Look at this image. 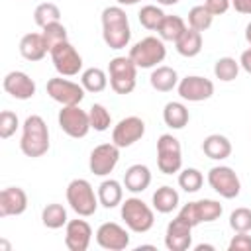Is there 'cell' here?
<instances>
[{"instance_id":"30","label":"cell","mask_w":251,"mask_h":251,"mask_svg":"<svg viewBox=\"0 0 251 251\" xmlns=\"http://www.w3.org/2000/svg\"><path fill=\"white\" fill-rule=\"evenodd\" d=\"M67 222H69V218H67V210L63 204L51 202L41 210V224L47 229H59V227L67 226Z\"/></svg>"},{"instance_id":"18","label":"cell","mask_w":251,"mask_h":251,"mask_svg":"<svg viewBox=\"0 0 251 251\" xmlns=\"http://www.w3.org/2000/svg\"><path fill=\"white\" fill-rule=\"evenodd\" d=\"M4 90L16 100H29L35 96V80L24 71H10L2 80Z\"/></svg>"},{"instance_id":"14","label":"cell","mask_w":251,"mask_h":251,"mask_svg":"<svg viewBox=\"0 0 251 251\" xmlns=\"http://www.w3.org/2000/svg\"><path fill=\"white\" fill-rule=\"evenodd\" d=\"M178 96L188 102H204L214 94V82L200 75H188L178 80Z\"/></svg>"},{"instance_id":"29","label":"cell","mask_w":251,"mask_h":251,"mask_svg":"<svg viewBox=\"0 0 251 251\" xmlns=\"http://www.w3.org/2000/svg\"><path fill=\"white\" fill-rule=\"evenodd\" d=\"M186 27L188 25H186V22L180 16H165L161 25H159V29H157V33H159V37L163 41H173L175 43L184 33Z\"/></svg>"},{"instance_id":"40","label":"cell","mask_w":251,"mask_h":251,"mask_svg":"<svg viewBox=\"0 0 251 251\" xmlns=\"http://www.w3.org/2000/svg\"><path fill=\"white\" fill-rule=\"evenodd\" d=\"M20 127V120L12 110H2L0 112V137L8 139L16 133V129Z\"/></svg>"},{"instance_id":"32","label":"cell","mask_w":251,"mask_h":251,"mask_svg":"<svg viewBox=\"0 0 251 251\" xmlns=\"http://www.w3.org/2000/svg\"><path fill=\"white\" fill-rule=\"evenodd\" d=\"M239 61H235L233 57H220L216 63H214V75L216 78H220L222 82H231L237 78L239 75Z\"/></svg>"},{"instance_id":"26","label":"cell","mask_w":251,"mask_h":251,"mask_svg":"<svg viewBox=\"0 0 251 251\" xmlns=\"http://www.w3.org/2000/svg\"><path fill=\"white\" fill-rule=\"evenodd\" d=\"M178 75L173 67H167V65H159L153 69L151 76H149V82L151 86L157 90V92H171L173 88L178 86Z\"/></svg>"},{"instance_id":"24","label":"cell","mask_w":251,"mask_h":251,"mask_svg":"<svg viewBox=\"0 0 251 251\" xmlns=\"http://www.w3.org/2000/svg\"><path fill=\"white\" fill-rule=\"evenodd\" d=\"M202 151L212 161H224L231 155V141L222 133H210L202 141Z\"/></svg>"},{"instance_id":"11","label":"cell","mask_w":251,"mask_h":251,"mask_svg":"<svg viewBox=\"0 0 251 251\" xmlns=\"http://www.w3.org/2000/svg\"><path fill=\"white\" fill-rule=\"evenodd\" d=\"M49 55H51V63L55 71L61 76H76L82 71V57L71 41H63L55 45L49 51Z\"/></svg>"},{"instance_id":"12","label":"cell","mask_w":251,"mask_h":251,"mask_svg":"<svg viewBox=\"0 0 251 251\" xmlns=\"http://www.w3.org/2000/svg\"><path fill=\"white\" fill-rule=\"evenodd\" d=\"M45 90L51 96V100L59 102L61 106H76V104H80L84 100V92H86L82 84L73 82L69 78H63L61 75L55 76V78H49Z\"/></svg>"},{"instance_id":"19","label":"cell","mask_w":251,"mask_h":251,"mask_svg":"<svg viewBox=\"0 0 251 251\" xmlns=\"http://www.w3.org/2000/svg\"><path fill=\"white\" fill-rule=\"evenodd\" d=\"M92 241V227L86 220H69L65 226V245L69 251H86Z\"/></svg>"},{"instance_id":"23","label":"cell","mask_w":251,"mask_h":251,"mask_svg":"<svg viewBox=\"0 0 251 251\" xmlns=\"http://www.w3.org/2000/svg\"><path fill=\"white\" fill-rule=\"evenodd\" d=\"M124 188L126 186L120 180H116V178H104L100 182L98 190H96L98 192L100 206H104L108 210H112L116 206H122V202H124Z\"/></svg>"},{"instance_id":"15","label":"cell","mask_w":251,"mask_h":251,"mask_svg":"<svg viewBox=\"0 0 251 251\" xmlns=\"http://www.w3.org/2000/svg\"><path fill=\"white\" fill-rule=\"evenodd\" d=\"M145 135V122L137 116H127L122 118L114 129H112V141L124 149V147H131L135 141H139Z\"/></svg>"},{"instance_id":"3","label":"cell","mask_w":251,"mask_h":251,"mask_svg":"<svg viewBox=\"0 0 251 251\" xmlns=\"http://www.w3.org/2000/svg\"><path fill=\"white\" fill-rule=\"evenodd\" d=\"M67 202H69L71 210L80 218H88V216L96 214V210L100 206L98 192H94L92 184L86 178H73L67 184Z\"/></svg>"},{"instance_id":"44","label":"cell","mask_w":251,"mask_h":251,"mask_svg":"<svg viewBox=\"0 0 251 251\" xmlns=\"http://www.w3.org/2000/svg\"><path fill=\"white\" fill-rule=\"evenodd\" d=\"M239 65H241V69H243L247 75H251V47H247V49L241 53Z\"/></svg>"},{"instance_id":"10","label":"cell","mask_w":251,"mask_h":251,"mask_svg":"<svg viewBox=\"0 0 251 251\" xmlns=\"http://www.w3.org/2000/svg\"><path fill=\"white\" fill-rule=\"evenodd\" d=\"M57 122H59V127L73 139H80L92 129L88 112L82 110L80 104H76V106H61Z\"/></svg>"},{"instance_id":"4","label":"cell","mask_w":251,"mask_h":251,"mask_svg":"<svg viewBox=\"0 0 251 251\" xmlns=\"http://www.w3.org/2000/svg\"><path fill=\"white\" fill-rule=\"evenodd\" d=\"M120 216L126 224V227L133 233H147L155 224V214L149 204H145L141 198L131 196L122 202Z\"/></svg>"},{"instance_id":"43","label":"cell","mask_w":251,"mask_h":251,"mask_svg":"<svg viewBox=\"0 0 251 251\" xmlns=\"http://www.w3.org/2000/svg\"><path fill=\"white\" fill-rule=\"evenodd\" d=\"M231 6L235 8V12L251 16V0H231Z\"/></svg>"},{"instance_id":"42","label":"cell","mask_w":251,"mask_h":251,"mask_svg":"<svg viewBox=\"0 0 251 251\" xmlns=\"http://www.w3.org/2000/svg\"><path fill=\"white\" fill-rule=\"evenodd\" d=\"M204 6H206L214 16H222V14H226V12L229 10L231 0H206Z\"/></svg>"},{"instance_id":"46","label":"cell","mask_w":251,"mask_h":251,"mask_svg":"<svg viewBox=\"0 0 251 251\" xmlns=\"http://www.w3.org/2000/svg\"><path fill=\"white\" fill-rule=\"evenodd\" d=\"M180 0H157V4H161V6H175V4H178Z\"/></svg>"},{"instance_id":"28","label":"cell","mask_w":251,"mask_h":251,"mask_svg":"<svg viewBox=\"0 0 251 251\" xmlns=\"http://www.w3.org/2000/svg\"><path fill=\"white\" fill-rule=\"evenodd\" d=\"M190 120L188 108L182 102H167L163 108V122L171 129H182Z\"/></svg>"},{"instance_id":"33","label":"cell","mask_w":251,"mask_h":251,"mask_svg":"<svg viewBox=\"0 0 251 251\" xmlns=\"http://www.w3.org/2000/svg\"><path fill=\"white\" fill-rule=\"evenodd\" d=\"M214 22V14L204 6V4H198V6H192L188 10V27L196 29V31H206Z\"/></svg>"},{"instance_id":"25","label":"cell","mask_w":251,"mask_h":251,"mask_svg":"<svg viewBox=\"0 0 251 251\" xmlns=\"http://www.w3.org/2000/svg\"><path fill=\"white\" fill-rule=\"evenodd\" d=\"M178 202H180V196L178 192L169 186V184H163L159 186L153 196H151V204H153V210H157L159 214H171L173 210L178 208Z\"/></svg>"},{"instance_id":"9","label":"cell","mask_w":251,"mask_h":251,"mask_svg":"<svg viewBox=\"0 0 251 251\" xmlns=\"http://www.w3.org/2000/svg\"><path fill=\"white\" fill-rule=\"evenodd\" d=\"M224 208L218 200H212V198H202V200H194V202H188L184 204L180 210H178V216L184 218L192 227H196L198 224H210V222H216L220 216H222Z\"/></svg>"},{"instance_id":"5","label":"cell","mask_w":251,"mask_h":251,"mask_svg":"<svg viewBox=\"0 0 251 251\" xmlns=\"http://www.w3.org/2000/svg\"><path fill=\"white\" fill-rule=\"evenodd\" d=\"M127 57L137 65V69H155V67H159V63L165 61L167 47H165V41L161 37L149 35V37L139 39L129 49Z\"/></svg>"},{"instance_id":"27","label":"cell","mask_w":251,"mask_h":251,"mask_svg":"<svg viewBox=\"0 0 251 251\" xmlns=\"http://www.w3.org/2000/svg\"><path fill=\"white\" fill-rule=\"evenodd\" d=\"M175 47L178 55L182 57H196L202 51V31H196L192 27H186L184 33L175 41Z\"/></svg>"},{"instance_id":"21","label":"cell","mask_w":251,"mask_h":251,"mask_svg":"<svg viewBox=\"0 0 251 251\" xmlns=\"http://www.w3.org/2000/svg\"><path fill=\"white\" fill-rule=\"evenodd\" d=\"M149 184H151V171H149L147 165L135 163V165L126 169V173H124V186H126L127 192L139 194V192L147 190Z\"/></svg>"},{"instance_id":"34","label":"cell","mask_w":251,"mask_h":251,"mask_svg":"<svg viewBox=\"0 0 251 251\" xmlns=\"http://www.w3.org/2000/svg\"><path fill=\"white\" fill-rule=\"evenodd\" d=\"M33 22L39 27H45L49 24L61 22V10H59V6L53 4V2H43V4L35 6V10H33Z\"/></svg>"},{"instance_id":"6","label":"cell","mask_w":251,"mask_h":251,"mask_svg":"<svg viewBox=\"0 0 251 251\" xmlns=\"http://www.w3.org/2000/svg\"><path fill=\"white\" fill-rule=\"evenodd\" d=\"M110 86L116 94H129L137 84V65L129 57H114L108 65Z\"/></svg>"},{"instance_id":"1","label":"cell","mask_w":251,"mask_h":251,"mask_svg":"<svg viewBox=\"0 0 251 251\" xmlns=\"http://www.w3.org/2000/svg\"><path fill=\"white\" fill-rule=\"evenodd\" d=\"M102 39L110 49H124L131 41V27L122 6H108L102 10Z\"/></svg>"},{"instance_id":"41","label":"cell","mask_w":251,"mask_h":251,"mask_svg":"<svg viewBox=\"0 0 251 251\" xmlns=\"http://www.w3.org/2000/svg\"><path fill=\"white\" fill-rule=\"evenodd\" d=\"M227 249L229 251H251V235H249V231H235V235L231 237Z\"/></svg>"},{"instance_id":"7","label":"cell","mask_w":251,"mask_h":251,"mask_svg":"<svg viewBox=\"0 0 251 251\" xmlns=\"http://www.w3.org/2000/svg\"><path fill=\"white\" fill-rule=\"evenodd\" d=\"M157 167L163 175H175L182 169V147L173 133H163L157 139Z\"/></svg>"},{"instance_id":"36","label":"cell","mask_w":251,"mask_h":251,"mask_svg":"<svg viewBox=\"0 0 251 251\" xmlns=\"http://www.w3.org/2000/svg\"><path fill=\"white\" fill-rule=\"evenodd\" d=\"M165 16H167V14H165L159 6H155V4H147V6H143V8L139 10V14H137L139 24H141L145 29H149V31H157Z\"/></svg>"},{"instance_id":"8","label":"cell","mask_w":251,"mask_h":251,"mask_svg":"<svg viewBox=\"0 0 251 251\" xmlns=\"http://www.w3.org/2000/svg\"><path fill=\"white\" fill-rule=\"evenodd\" d=\"M206 178H208L210 188L216 194H220L222 198H226V200H233L241 192V180H239L237 173L231 167H227V165L212 167L208 171V176Z\"/></svg>"},{"instance_id":"37","label":"cell","mask_w":251,"mask_h":251,"mask_svg":"<svg viewBox=\"0 0 251 251\" xmlns=\"http://www.w3.org/2000/svg\"><path fill=\"white\" fill-rule=\"evenodd\" d=\"M88 118H90V127L94 131H106L112 126V114L104 104H92L88 108Z\"/></svg>"},{"instance_id":"13","label":"cell","mask_w":251,"mask_h":251,"mask_svg":"<svg viewBox=\"0 0 251 251\" xmlns=\"http://www.w3.org/2000/svg\"><path fill=\"white\" fill-rule=\"evenodd\" d=\"M120 161V147L112 143H100L90 151L88 157V169L96 176H108Z\"/></svg>"},{"instance_id":"38","label":"cell","mask_w":251,"mask_h":251,"mask_svg":"<svg viewBox=\"0 0 251 251\" xmlns=\"http://www.w3.org/2000/svg\"><path fill=\"white\" fill-rule=\"evenodd\" d=\"M41 35H43V39H45L49 51H51L55 45H59V43H63V41H69V39H67V27H65L61 22H55V24H49V25L41 27Z\"/></svg>"},{"instance_id":"2","label":"cell","mask_w":251,"mask_h":251,"mask_svg":"<svg viewBox=\"0 0 251 251\" xmlns=\"http://www.w3.org/2000/svg\"><path fill=\"white\" fill-rule=\"evenodd\" d=\"M49 129L47 124L41 116L31 114L25 118L22 126V139H20V149L25 157L37 159L43 157L49 151Z\"/></svg>"},{"instance_id":"22","label":"cell","mask_w":251,"mask_h":251,"mask_svg":"<svg viewBox=\"0 0 251 251\" xmlns=\"http://www.w3.org/2000/svg\"><path fill=\"white\" fill-rule=\"evenodd\" d=\"M47 53H49V47H47V43H45L41 33L31 31V33H25L20 39V55L25 61H31V63L41 61Z\"/></svg>"},{"instance_id":"47","label":"cell","mask_w":251,"mask_h":251,"mask_svg":"<svg viewBox=\"0 0 251 251\" xmlns=\"http://www.w3.org/2000/svg\"><path fill=\"white\" fill-rule=\"evenodd\" d=\"M245 39H247V43L251 45V22L245 25Z\"/></svg>"},{"instance_id":"17","label":"cell","mask_w":251,"mask_h":251,"mask_svg":"<svg viewBox=\"0 0 251 251\" xmlns=\"http://www.w3.org/2000/svg\"><path fill=\"white\" fill-rule=\"evenodd\" d=\"M165 245L169 251H186L192 245V226L184 218H180L178 214L167 226Z\"/></svg>"},{"instance_id":"35","label":"cell","mask_w":251,"mask_h":251,"mask_svg":"<svg viewBox=\"0 0 251 251\" xmlns=\"http://www.w3.org/2000/svg\"><path fill=\"white\" fill-rule=\"evenodd\" d=\"M202 184H204V175H202L198 169L186 167V169H182V171L178 173V186H180L184 192L194 194V192H198V190L202 188Z\"/></svg>"},{"instance_id":"39","label":"cell","mask_w":251,"mask_h":251,"mask_svg":"<svg viewBox=\"0 0 251 251\" xmlns=\"http://www.w3.org/2000/svg\"><path fill=\"white\" fill-rule=\"evenodd\" d=\"M229 227L233 231H251V208H235L229 214Z\"/></svg>"},{"instance_id":"16","label":"cell","mask_w":251,"mask_h":251,"mask_svg":"<svg viewBox=\"0 0 251 251\" xmlns=\"http://www.w3.org/2000/svg\"><path fill=\"white\" fill-rule=\"evenodd\" d=\"M96 243L108 251H124L129 245V231L116 222H104L96 229Z\"/></svg>"},{"instance_id":"48","label":"cell","mask_w":251,"mask_h":251,"mask_svg":"<svg viewBox=\"0 0 251 251\" xmlns=\"http://www.w3.org/2000/svg\"><path fill=\"white\" fill-rule=\"evenodd\" d=\"M194 249H196V251H202V249H214V245H208V243H200V245H196Z\"/></svg>"},{"instance_id":"31","label":"cell","mask_w":251,"mask_h":251,"mask_svg":"<svg viewBox=\"0 0 251 251\" xmlns=\"http://www.w3.org/2000/svg\"><path fill=\"white\" fill-rule=\"evenodd\" d=\"M80 84L84 86L86 92H92V94L102 92L108 86V75L98 67L84 69L82 75H80Z\"/></svg>"},{"instance_id":"45","label":"cell","mask_w":251,"mask_h":251,"mask_svg":"<svg viewBox=\"0 0 251 251\" xmlns=\"http://www.w3.org/2000/svg\"><path fill=\"white\" fill-rule=\"evenodd\" d=\"M118 6H133V4H139L141 0H116Z\"/></svg>"},{"instance_id":"20","label":"cell","mask_w":251,"mask_h":251,"mask_svg":"<svg viewBox=\"0 0 251 251\" xmlns=\"http://www.w3.org/2000/svg\"><path fill=\"white\" fill-rule=\"evenodd\" d=\"M27 210V194L20 186H6L0 192V218L20 216Z\"/></svg>"}]
</instances>
